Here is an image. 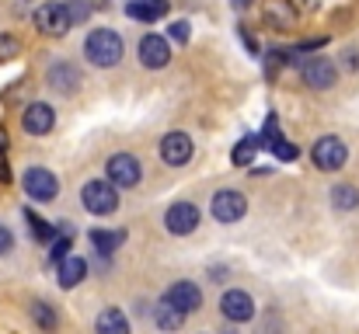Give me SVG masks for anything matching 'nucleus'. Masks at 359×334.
I'll use <instances>...</instances> for the list:
<instances>
[{
    "mask_svg": "<svg viewBox=\"0 0 359 334\" xmlns=\"http://www.w3.org/2000/svg\"><path fill=\"white\" fill-rule=\"evenodd\" d=\"M265 25L276 32H290L297 25V7L290 0H269L265 4Z\"/></svg>",
    "mask_w": 359,
    "mask_h": 334,
    "instance_id": "16",
    "label": "nucleus"
},
{
    "mask_svg": "<svg viewBox=\"0 0 359 334\" xmlns=\"http://www.w3.org/2000/svg\"><path fill=\"white\" fill-rule=\"evenodd\" d=\"M18 53H21V42H18L14 35H0V63L14 60Z\"/></svg>",
    "mask_w": 359,
    "mask_h": 334,
    "instance_id": "26",
    "label": "nucleus"
},
{
    "mask_svg": "<svg viewBox=\"0 0 359 334\" xmlns=\"http://www.w3.org/2000/svg\"><path fill=\"white\" fill-rule=\"evenodd\" d=\"M164 226H168V233L185 237V233H192V230L199 226V209H196L192 202H175V206L164 213Z\"/></svg>",
    "mask_w": 359,
    "mask_h": 334,
    "instance_id": "11",
    "label": "nucleus"
},
{
    "mask_svg": "<svg viewBox=\"0 0 359 334\" xmlns=\"http://www.w3.org/2000/svg\"><path fill=\"white\" fill-rule=\"evenodd\" d=\"M21 125H25V132H32V136H46V132L56 125V111L49 109V105H42V102H35V105L25 109Z\"/></svg>",
    "mask_w": 359,
    "mask_h": 334,
    "instance_id": "13",
    "label": "nucleus"
},
{
    "mask_svg": "<svg viewBox=\"0 0 359 334\" xmlns=\"http://www.w3.org/2000/svg\"><path fill=\"white\" fill-rule=\"evenodd\" d=\"M140 60H143V67L161 70V67H168L171 49H168V42H164L161 35H143V39H140Z\"/></svg>",
    "mask_w": 359,
    "mask_h": 334,
    "instance_id": "14",
    "label": "nucleus"
},
{
    "mask_svg": "<svg viewBox=\"0 0 359 334\" xmlns=\"http://www.w3.org/2000/svg\"><path fill=\"white\" fill-rule=\"evenodd\" d=\"M81 202H84L88 213H95V216H109V213L119 209V192H116L112 181H88L84 192H81Z\"/></svg>",
    "mask_w": 359,
    "mask_h": 334,
    "instance_id": "2",
    "label": "nucleus"
},
{
    "mask_svg": "<svg viewBox=\"0 0 359 334\" xmlns=\"http://www.w3.org/2000/svg\"><path fill=\"white\" fill-rule=\"evenodd\" d=\"M161 157L171 167H185L192 160V136L189 132H168L161 139Z\"/></svg>",
    "mask_w": 359,
    "mask_h": 334,
    "instance_id": "9",
    "label": "nucleus"
},
{
    "mask_svg": "<svg viewBox=\"0 0 359 334\" xmlns=\"http://www.w3.org/2000/svg\"><path fill=\"white\" fill-rule=\"evenodd\" d=\"M248 4H251V0H234V7H248Z\"/></svg>",
    "mask_w": 359,
    "mask_h": 334,
    "instance_id": "34",
    "label": "nucleus"
},
{
    "mask_svg": "<svg viewBox=\"0 0 359 334\" xmlns=\"http://www.w3.org/2000/svg\"><path fill=\"white\" fill-rule=\"evenodd\" d=\"M56 265H60V286H63V289H74V286L84 282V275H88V261H84V258L67 254V258H60Z\"/></svg>",
    "mask_w": 359,
    "mask_h": 334,
    "instance_id": "18",
    "label": "nucleus"
},
{
    "mask_svg": "<svg viewBox=\"0 0 359 334\" xmlns=\"http://www.w3.org/2000/svg\"><path fill=\"white\" fill-rule=\"evenodd\" d=\"M238 35H241V39H244V46H248V53H258V42L251 39V32H248L244 25H241V28H238Z\"/></svg>",
    "mask_w": 359,
    "mask_h": 334,
    "instance_id": "31",
    "label": "nucleus"
},
{
    "mask_svg": "<svg viewBox=\"0 0 359 334\" xmlns=\"http://www.w3.org/2000/svg\"><path fill=\"white\" fill-rule=\"evenodd\" d=\"M164 300H168V303H175L182 314H192V310H199L203 293H199V286H196V282H175V286L164 293Z\"/></svg>",
    "mask_w": 359,
    "mask_h": 334,
    "instance_id": "15",
    "label": "nucleus"
},
{
    "mask_svg": "<svg viewBox=\"0 0 359 334\" xmlns=\"http://www.w3.org/2000/svg\"><path fill=\"white\" fill-rule=\"evenodd\" d=\"M0 181H4V185H7V181H11V167H7V164H4V160H0Z\"/></svg>",
    "mask_w": 359,
    "mask_h": 334,
    "instance_id": "33",
    "label": "nucleus"
},
{
    "mask_svg": "<svg viewBox=\"0 0 359 334\" xmlns=\"http://www.w3.org/2000/svg\"><path fill=\"white\" fill-rule=\"evenodd\" d=\"M220 310H224V317L227 321H251L255 317V300L244 293V289H231V293H224V300H220Z\"/></svg>",
    "mask_w": 359,
    "mask_h": 334,
    "instance_id": "12",
    "label": "nucleus"
},
{
    "mask_svg": "<svg viewBox=\"0 0 359 334\" xmlns=\"http://www.w3.org/2000/svg\"><path fill=\"white\" fill-rule=\"evenodd\" d=\"M25 192H28L35 202H53L56 192H60V181H56V174L46 171V167H28V171H25Z\"/></svg>",
    "mask_w": 359,
    "mask_h": 334,
    "instance_id": "5",
    "label": "nucleus"
},
{
    "mask_svg": "<svg viewBox=\"0 0 359 334\" xmlns=\"http://www.w3.org/2000/svg\"><path fill=\"white\" fill-rule=\"evenodd\" d=\"M126 240V230H95L91 233V244L98 247V254H112L116 247H122Z\"/></svg>",
    "mask_w": 359,
    "mask_h": 334,
    "instance_id": "22",
    "label": "nucleus"
},
{
    "mask_svg": "<svg viewBox=\"0 0 359 334\" xmlns=\"http://www.w3.org/2000/svg\"><path fill=\"white\" fill-rule=\"evenodd\" d=\"M67 254H70V230H63V237H60V240H53L49 258H53V261H60V258H67Z\"/></svg>",
    "mask_w": 359,
    "mask_h": 334,
    "instance_id": "28",
    "label": "nucleus"
},
{
    "mask_svg": "<svg viewBox=\"0 0 359 334\" xmlns=\"http://www.w3.org/2000/svg\"><path fill=\"white\" fill-rule=\"evenodd\" d=\"M255 150H258V136H244L238 146H234V153H231V160L238 164V167H248L251 160H255Z\"/></svg>",
    "mask_w": 359,
    "mask_h": 334,
    "instance_id": "23",
    "label": "nucleus"
},
{
    "mask_svg": "<svg viewBox=\"0 0 359 334\" xmlns=\"http://www.w3.org/2000/svg\"><path fill=\"white\" fill-rule=\"evenodd\" d=\"M154 321H157V328H164V331H175V328H182V324H185V314H182L175 303L161 300V303H157V310H154Z\"/></svg>",
    "mask_w": 359,
    "mask_h": 334,
    "instance_id": "21",
    "label": "nucleus"
},
{
    "mask_svg": "<svg viewBox=\"0 0 359 334\" xmlns=\"http://www.w3.org/2000/svg\"><path fill=\"white\" fill-rule=\"evenodd\" d=\"M126 14L136 21H157L168 14V0H126Z\"/></svg>",
    "mask_w": 359,
    "mask_h": 334,
    "instance_id": "19",
    "label": "nucleus"
},
{
    "mask_svg": "<svg viewBox=\"0 0 359 334\" xmlns=\"http://www.w3.org/2000/svg\"><path fill=\"white\" fill-rule=\"evenodd\" d=\"M7 146H11V139H7V129H4V125H0V157H4V153H7Z\"/></svg>",
    "mask_w": 359,
    "mask_h": 334,
    "instance_id": "32",
    "label": "nucleus"
},
{
    "mask_svg": "<svg viewBox=\"0 0 359 334\" xmlns=\"http://www.w3.org/2000/svg\"><path fill=\"white\" fill-rule=\"evenodd\" d=\"M84 56L95 63V67H116L122 60V39L109 28H95L84 42Z\"/></svg>",
    "mask_w": 359,
    "mask_h": 334,
    "instance_id": "1",
    "label": "nucleus"
},
{
    "mask_svg": "<svg viewBox=\"0 0 359 334\" xmlns=\"http://www.w3.org/2000/svg\"><path fill=\"white\" fill-rule=\"evenodd\" d=\"M32 317H35L39 328H56V314H53L49 303H35V307H32Z\"/></svg>",
    "mask_w": 359,
    "mask_h": 334,
    "instance_id": "25",
    "label": "nucleus"
},
{
    "mask_svg": "<svg viewBox=\"0 0 359 334\" xmlns=\"http://www.w3.org/2000/svg\"><path fill=\"white\" fill-rule=\"evenodd\" d=\"M210 213H213V220L217 223H238L241 216L248 213V202H244V195H241V192L224 188V192H217V195H213Z\"/></svg>",
    "mask_w": 359,
    "mask_h": 334,
    "instance_id": "6",
    "label": "nucleus"
},
{
    "mask_svg": "<svg viewBox=\"0 0 359 334\" xmlns=\"http://www.w3.org/2000/svg\"><path fill=\"white\" fill-rule=\"evenodd\" d=\"M346 157H349V150H346V143L339 136H321L314 143V150H311V160H314L318 171H342Z\"/></svg>",
    "mask_w": 359,
    "mask_h": 334,
    "instance_id": "3",
    "label": "nucleus"
},
{
    "mask_svg": "<svg viewBox=\"0 0 359 334\" xmlns=\"http://www.w3.org/2000/svg\"><path fill=\"white\" fill-rule=\"evenodd\" d=\"M332 202H335V209L349 213V209H356L359 206V192L353 188V185H339V188L332 192Z\"/></svg>",
    "mask_w": 359,
    "mask_h": 334,
    "instance_id": "24",
    "label": "nucleus"
},
{
    "mask_svg": "<svg viewBox=\"0 0 359 334\" xmlns=\"http://www.w3.org/2000/svg\"><path fill=\"white\" fill-rule=\"evenodd\" d=\"M258 146H269L279 160H297L300 157V150L279 132V118L269 111V122H265V129H262V136H258Z\"/></svg>",
    "mask_w": 359,
    "mask_h": 334,
    "instance_id": "7",
    "label": "nucleus"
},
{
    "mask_svg": "<svg viewBox=\"0 0 359 334\" xmlns=\"http://www.w3.org/2000/svg\"><path fill=\"white\" fill-rule=\"evenodd\" d=\"M49 84H53L60 95H70V91H77V84H81V70H77L74 63H56V67H49Z\"/></svg>",
    "mask_w": 359,
    "mask_h": 334,
    "instance_id": "17",
    "label": "nucleus"
},
{
    "mask_svg": "<svg viewBox=\"0 0 359 334\" xmlns=\"http://www.w3.org/2000/svg\"><path fill=\"white\" fill-rule=\"evenodd\" d=\"M25 216H28V226H32V233H35L39 240H53V226H49V223L39 220L35 213H25Z\"/></svg>",
    "mask_w": 359,
    "mask_h": 334,
    "instance_id": "27",
    "label": "nucleus"
},
{
    "mask_svg": "<svg viewBox=\"0 0 359 334\" xmlns=\"http://www.w3.org/2000/svg\"><path fill=\"white\" fill-rule=\"evenodd\" d=\"M304 81H307L314 91H328V88H335L339 70H335V63H332L328 56H314V60L304 63Z\"/></svg>",
    "mask_w": 359,
    "mask_h": 334,
    "instance_id": "8",
    "label": "nucleus"
},
{
    "mask_svg": "<svg viewBox=\"0 0 359 334\" xmlns=\"http://www.w3.org/2000/svg\"><path fill=\"white\" fill-rule=\"evenodd\" d=\"M95 328H98L102 334H126L129 331V321H126V314H122L119 307H109V310L98 314Z\"/></svg>",
    "mask_w": 359,
    "mask_h": 334,
    "instance_id": "20",
    "label": "nucleus"
},
{
    "mask_svg": "<svg viewBox=\"0 0 359 334\" xmlns=\"http://www.w3.org/2000/svg\"><path fill=\"white\" fill-rule=\"evenodd\" d=\"M11 247H14V233L7 226H0V254H7Z\"/></svg>",
    "mask_w": 359,
    "mask_h": 334,
    "instance_id": "30",
    "label": "nucleus"
},
{
    "mask_svg": "<svg viewBox=\"0 0 359 334\" xmlns=\"http://www.w3.org/2000/svg\"><path fill=\"white\" fill-rule=\"evenodd\" d=\"M35 28H39L42 35H53V39L67 35V28H70V11H67V4H42V7L35 11Z\"/></svg>",
    "mask_w": 359,
    "mask_h": 334,
    "instance_id": "4",
    "label": "nucleus"
},
{
    "mask_svg": "<svg viewBox=\"0 0 359 334\" xmlns=\"http://www.w3.org/2000/svg\"><path fill=\"white\" fill-rule=\"evenodd\" d=\"M189 35H192L189 21H175V25H171V39H175V42H189Z\"/></svg>",
    "mask_w": 359,
    "mask_h": 334,
    "instance_id": "29",
    "label": "nucleus"
},
{
    "mask_svg": "<svg viewBox=\"0 0 359 334\" xmlns=\"http://www.w3.org/2000/svg\"><path fill=\"white\" fill-rule=\"evenodd\" d=\"M140 160L133 157V153H116L112 160H109V181L116 185V188H133V185H140Z\"/></svg>",
    "mask_w": 359,
    "mask_h": 334,
    "instance_id": "10",
    "label": "nucleus"
}]
</instances>
